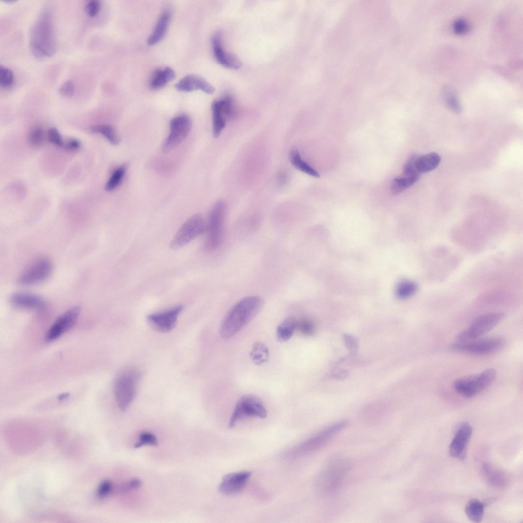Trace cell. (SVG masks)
Here are the masks:
<instances>
[{"instance_id":"cell-8","label":"cell","mask_w":523,"mask_h":523,"mask_svg":"<svg viewBox=\"0 0 523 523\" xmlns=\"http://www.w3.org/2000/svg\"><path fill=\"white\" fill-rule=\"evenodd\" d=\"M505 344L506 341L504 339L492 337L466 341L457 340L450 345L449 348L456 351L483 355L498 351L502 349Z\"/></svg>"},{"instance_id":"cell-23","label":"cell","mask_w":523,"mask_h":523,"mask_svg":"<svg viewBox=\"0 0 523 523\" xmlns=\"http://www.w3.org/2000/svg\"><path fill=\"white\" fill-rule=\"evenodd\" d=\"M212 113V133L218 137L226 126L227 118L222 109L220 100H215L211 104Z\"/></svg>"},{"instance_id":"cell-12","label":"cell","mask_w":523,"mask_h":523,"mask_svg":"<svg viewBox=\"0 0 523 523\" xmlns=\"http://www.w3.org/2000/svg\"><path fill=\"white\" fill-rule=\"evenodd\" d=\"M170 125L169 134L162 144L164 153L172 151L186 137L191 129L192 121L188 115L181 114L173 118Z\"/></svg>"},{"instance_id":"cell-37","label":"cell","mask_w":523,"mask_h":523,"mask_svg":"<svg viewBox=\"0 0 523 523\" xmlns=\"http://www.w3.org/2000/svg\"><path fill=\"white\" fill-rule=\"evenodd\" d=\"M44 138V132L42 128L37 127L30 132L29 141L31 145L37 147L42 144Z\"/></svg>"},{"instance_id":"cell-49","label":"cell","mask_w":523,"mask_h":523,"mask_svg":"<svg viewBox=\"0 0 523 523\" xmlns=\"http://www.w3.org/2000/svg\"><path fill=\"white\" fill-rule=\"evenodd\" d=\"M68 395L66 394V393L62 394L61 395H60V396L59 397V399H60L61 400L64 399L65 398H67L68 397Z\"/></svg>"},{"instance_id":"cell-14","label":"cell","mask_w":523,"mask_h":523,"mask_svg":"<svg viewBox=\"0 0 523 523\" xmlns=\"http://www.w3.org/2000/svg\"><path fill=\"white\" fill-rule=\"evenodd\" d=\"M80 310V307L74 306L59 316L47 331L45 340L55 341L73 327L78 320Z\"/></svg>"},{"instance_id":"cell-22","label":"cell","mask_w":523,"mask_h":523,"mask_svg":"<svg viewBox=\"0 0 523 523\" xmlns=\"http://www.w3.org/2000/svg\"><path fill=\"white\" fill-rule=\"evenodd\" d=\"M441 160L440 156L435 152L417 156L415 160L416 170L419 174L429 172L438 167Z\"/></svg>"},{"instance_id":"cell-6","label":"cell","mask_w":523,"mask_h":523,"mask_svg":"<svg viewBox=\"0 0 523 523\" xmlns=\"http://www.w3.org/2000/svg\"><path fill=\"white\" fill-rule=\"evenodd\" d=\"M496 373L493 369H488L477 374L462 377L453 383V388L458 394L467 398L472 397L490 386Z\"/></svg>"},{"instance_id":"cell-45","label":"cell","mask_w":523,"mask_h":523,"mask_svg":"<svg viewBox=\"0 0 523 523\" xmlns=\"http://www.w3.org/2000/svg\"><path fill=\"white\" fill-rule=\"evenodd\" d=\"M81 147V143L79 140L75 138L68 139L64 144V148L68 151H75L79 149Z\"/></svg>"},{"instance_id":"cell-1","label":"cell","mask_w":523,"mask_h":523,"mask_svg":"<svg viewBox=\"0 0 523 523\" xmlns=\"http://www.w3.org/2000/svg\"><path fill=\"white\" fill-rule=\"evenodd\" d=\"M263 305L258 296H247L239 300L227 313L220 328L222 338H231L251 321L259 312Z\"/></svg>"},{"instance_id":"cell-47","label":"cell","mask_w":523,"mask_h":523,"mask_svg":"<svg viewBox=\"0 0 523 523\" xmlns=\"http://www.w3.org/2000/svg\"><path fill=\"white\" fill-rule=\"evenodd\" d=\"M344 341L348 349L352 352H355L358 345L355 339L350 335H345Z\"/></svg>"},{"instance_id":"cell-9","label":"cell","mask_w":523,"mask_h":523,"mask_svg":"<svg viewBox=\"0 0 523 523\" xmlns=\"http://www.w3.org/2000/svg\"><path fill=\"white\" fill-rule=\"evenodd\" d=\"M267 415V409L259 398L251 394L245 395L237 402L229 420L228 427L233 428L239 421L246 418H264Z\"/></svg>"},{"instance_id":"cell-28","label":"cell","mask_w":523,"mask_h":523,"mask_svg":"<svg viewBox=\"0 0 523 523\" xmlns=\"http://www.w3.org/2000/svg\"><path fill=\"white\" fill-rule=\"evenodd\" d=\"M289 157L291 162L297 169L314 177L318 178L320 176L317 171L301 158L297 150H292L290 152Z\"/></svg>"},{"instance_id":"cell-19","label":"cell","mask_w":523,"mask_h":523,"mask_svg":"<svg viewBox=\"0 0 523 523\" xmlns=\"http://www.w3.org/2000/svg\"><path fill=\"white\" fill-rule=\"evenodd\" d=\"M175 87L177 90L182 92H191L199 89L207 94H211L215 91L213 86L205 79L194 74L184 77L175 84Z\"/></svg>"},{"instance_id":"cell-43","label":"cell","mask_w":523,"mask_h":523,"mask_svg":"<svg viewBox=\"0 0 523 523\" xmlns=\"http://www.w3.org/2000/svg\"><path fill=\"white\" fill-rule=\"evenodd\" d=\"M446 93V100L449 108L455 112H460L461 111V106L457 98L451 92L448 91Z\"/></svg>"},{"instance_id":"cell-48","label":"cell","mask_w":523,"mask_h":523,"mask_svg":"<svg viewBox=\"0 0 523 523\" xmlns=\"http://www.w3.org/2000/svg\"><path fill=\"white\" fill-rule=\"evenodd\" d=\"M286 179L287 175H286V173L282 172L279 173L278 176V180L281 184H282L283 183H284L286 182Z\"/></svg>"},{"instance_id":"cell-25","label":"cell","mask_w":523,"mask_h":523,"mask_svg":"<svg viewBox=\"0 0 523 523\" xmlns=\"http://www.w3.org/2000/svg\"><path fill=\"white\" fill-rule=\"evenodd\" d=\"M175 77L174 70L170 67L157 69L151 79L150 86L153 89L160 88Z\"/></svg>"},{"instance_id":"cell-38","label":"cell","mask_w":523,"mask_h":523,"mask_svg":"<svg viewBox=\"0 0 523 523\" xmlns=\"http://www.w3.org/2000/svg\"><path fill=\"white\" fill-rule=\"evenodd\" d=\"M417 156L412 155L403 167V176L419 179L420 174L417 172L415 166V160Z\"/></svg>"},{"instance_id":"cell-29","label":"cell","mask_w":523,"mask_h":523,"mask_svg":"<svg viewBox=\"0 0 523 523\" xmlns=\"http://www.w3.org/2000/svg\"><path fill=\"white\" fill-rule=\"evenodd\" d=\"M269 355V349L263 343L256 342L253 344L250 352V357L254 364L259 365L266 362Z\"/></svg>"},{"instance_id":"cell-27","label":"cell","mask_w":523,"mask_h":523,"mask_svg":"<svg viewBox=\"0 0 523 523\" xmlns=\"http://www.w3.org/2000/svg\"><path fill=\"white\" fill-rule=\"evenodd\" d=\"M465 512L469 520L473 522H480L483 517L484 505L479 500L472 499L467 504Z\"/></svg>"},{"instance_id":"cell-2","label":"cell","mask_w":523,"mask_h":523,"mask_svg":"<svg viewBox=\"0 0 523 523\" xmlns=\"http://www.w3.org/2000/svg\"><path fill=\"white\" fill-rule=\"evenodd\" d=\"M30 46L34 56L38 58L50 57L56 53V44L52 13L48 8L40 13L33 26Z\"/></svg>"},{"instance_id":"cell-4","label":"cell","mask_w":523,"mask_h":523,"mask_svg":"<svg viewBox=\"0 0 523 523\" xmlns=\"http://www.w3.org/2000/svg\"><path fill=\"white\" fill-rule=\"evenodd\" d=\"M348 425L346 421L332 423L314 436L288 449L284 453L287 459H295L311 454L324 446L335 435Z\"/></svg>"},{"instance_id":"cell-50","label":"cell","mask_w":523,"mask_h":523,"mask_svg":"<svg viewBox=\"0 0 523 523\" xmlns=\"http://www.w3.org/2000/svg\"><path fill=\"white\" fill-rule=\"evenodd\" d=\"M15 2H16L15 1H5L4 2H7L8 3H14Z\"/></svg>"},{"instance_id":"cell-5","label":"cell","mask_w":523,"mask_h":523,"mask_svg":"<svg viewBox=\"0 0 523 523\" xmlns=\"http://www.w3.org/2000/svg\"><path fill=\"white\" fill-rule=\"evenodd\" d=\"M140 373L136 369L129 368L122 371L116 377L114 394L120 409L126 411L135 397Z\"/></svg>"},{"instance_id":"cell-7","label":"cell","mask_w":523,"mask_h":523,"mask_svg":"<svg viewBox=\"0 0 523 523\" xmlns=\"http://www.w3.org/2000/svg\"><path fill=\"white\" fill-rule=\"evenodd\" d=\"M226 212V206L222 201L216 202L211 208L206 224L207 234L204 244L206 251L214 250L221 245Z\"/></svg>"},{"instance_id":"cell-3","label":"cell","mask_w":523,"mask_h":523,"mask_svg":"<svg viewBox=\"0 0 523 523\" xmlns=\"http://www.w3.org/2000/svg\"><path fill=\"white\" fill-rule=\"evenodd\" d=\"M352 462L343 456L330 459L322 470L318 480L320 490L325 494L336 491L351 469Z\"/></svg>"},{"instance_id":"cell-36","label":"cell","mask_w":523,"mask_h":523,"mask_svg":"<svg viewBox=\"0 0 523 523\" xmlns=\"http://www.w3.org/2000/svg\"><path fill=\"white\" fill-rule=\"evenodd\" d=\"M297 329L302 335L311 336L315 331L314 322L308 318H302L297 321Z\"/></svg>"},{"instance_id":"cell-15","label":"cell","mask_w":523,"mask_h":523,"mask_svg":"<svg viewBox=\"0 0 523 523\" xmlns=\"http://www.w3.org/2000/svg\"><path fill=\"white\" fill-rule=\"evenodd\" d=\"M182 310V305H177L164 312L150 314L147 320L154 329L161 332H168L174 328Z\"/></svg>"},{"instance_id":"cell-34","label":"cell","mask_w":523,"mask_h":523,"mask_svg":"<svg viewBox=\"0 0 523 523\" xmlns=\"http://www.w3.org/2000/svg\"><path fill=\"white\" fill-rule=\"evenodd\" d=\"M14 83V76L13 72L9 68L0 66V86L7 89L11 87Z\"/></svg>"},{"instance_id":"cell-21","label":"cell","mask_w":523,"mask_h":523,"mask_svg":"<svg viewBox=\"0 0 523 523\" xmlns=\"http://www.w3.org/2000/svg\"><path fill=\"white\" fill-rule=\"evenodd\" d=\"M171 17V12L169 9H164L161 12L153 32L147 39L148 45H154L162 39L168 28Z\"/></svg>"},{"instance_id":"cell-16","label":"cell","mask_w":523,"mask_h":523,"mask_svg":"<svg viewBox=\"0 0 523 523\" xmlns=\"http://www.w3.org/2000/svg\"><path fill=\"white\" fill-rule=\"evenodd\" d=\"M251 474L249 471H242L226 474L219 486V492L226 495L239 494L245 488Z\"/></svg>"},{"instance_id":"cell-33","label":"cell","mask_w":523,"mask_h":523,"mask_svg":"<svg viewBox=\"0 0 523 523\" xmlns=\"http://www.w3.org/2000/svg\"><path fill=\"white\" fill-rule=\"evenodd\" d=\"M417 289L418 286L415 282L405 280L398 284L396 290V294L398 298L406 299L414 294Z\"/></svg>"},{"instance_id":"cell-40","label":"cell","mask_w":523,"mask_h":523,"mask_svg":"<svg viewBox=\"0 0 523 523\" xmlns=\"http://www.w3.org/2000/svg\"><path fill=\"white\" fill-rule=\"evenodd\" d=\"M112 490V485L111 482L108 480L102 481L99 484L97 495L100 498H104L107 497Z\"/></svg>"},{"instance_id":"cell-46","label":"cell","mask_w":523,"mask_h":523,"mask_svg":"<svg viewBox=\"0 0 523 523\" xmlns=\"http://www.w3.org/2000/svg\"><path fill=\"white\" fill-rule=\"evenodd\" d=\"M468 28V25L465 20L457 19L454 24V29L458 33H464Z\"/></svg>"},{"instance_id":"cell-17","label":"cell","mask_w":523,"mask_h":523,"mask_svg":"<svg viewBox=\"0 0 523 523\" xmlns=\"http://www.w3.org/2000/svg\"><path fill=\"white\" fill-rule=\"evenodd\" d=\"M472 432L471 425L467 422H464L459 426L449 445V453L452 457L461 459L464 458Z\"/></svg>"},{"instance_id":"cell-32","label":"cell","mask_w":523,"mask_h":523,"mask_svg":"<svg viewBox=\"0 0 523 523\" xmlns=\"http://www.w3.org/2000/svg\"><path fill=\"white\" fill-rule=\"evenodd\" d=\"M92 132L103 135L111 144L116 145L119 138L114 128L109 125H99L91 128Z\"/></svg>"},{"instance_id":"cell-10","label":"cell","mask_w":523,"mask_h":523,"mask_svg":"<svg viewBox=\"0 0 523 523\" xmlns=\"http://www.w3.org/2000/svg\"><path fill=\"white\" fill-rule=\"evenodd\" d=\"M504 314L493 312L485 314L476 318L466 328L457 335L459 341L477 339L494 328L503 319Z\"/></svg>"},{"instance_id":"cell-41","label":"cell","mask_w":523,"mask_h":523,"mask_svg":"<svg viewBox=\"0 0 523 523\" xmlns=\"http://www.w3.org/2000/svg\"><path fill=\"white\" fill-rule=\"evenodd\" d=\"M47 138L49 141L53 144L58 147H63L64 142L60 133L55 128H51L49 130Z\"/></svg>"},{"instance_id":"cell-18","label":"cell","mask_w":523,"mask_h":523,"mask_svg":"<svg viewBox=\"0 0 523 523\" xmlns=\"http://www.w3.org/2000/svg\"><path fill=\"white\" fill-rule=\"evenodd\" d=\"M212 51L216 60L222 66L230 69H239L242 63L233 54L224 51L222 44L221 35L216 33L211 39Z\"/></svg>"},{"instance_id":"cell-42","label":"cell","mask_w":523,"mask_h":523,"mask_svg":"<svg viewBox=\"0 0 523 523\" xmlns=\"http://www.w3.org/2000/svg\"><path fill=\"white\" fill-rule=\"evenodd\" d=\"M75 92V85L71 80L65 81L59 89V94L65 97L73 96Z\"/></svg>"},{"instance_id":"cell-20","label":"cell","mask_w":523,"mask_h":523,"mask_svg":"<svg viewBox=\"0 0 523 523\" xmlns=\"http://www.w3.org/2000/svg\"><path fill=\"white\" fill-rule=\"evenodd\" d=\"M10 302L16 307L25 309L38 310L45 306V301L41 297L27 293L13 294L10 297Z\"/></svg>"},{"instance_id":"cell-39","label":"cell","mask_w":523,"mask_h":523,"mask_svg":"<svg viewBox=\"0 0 523 523\" xmlns=\"http://www.w3.org/2000/svg\"><path fill=\"white\" fill-rule=\"evenodd\" d=\"M101 8V2L99 0H90L86 2L84 9L86 14L90 17H96Z\"/></svg>"},{"instance_id":"cell-13","label":"cell","mask_w":523,"mask_h":523,"mask_svg":"<svg viewBox=\"0 0 523 523\" xmlns=\"http://www.w3.org/2000/svg\"><path fill=\"white\" fill-rule=\"evenodd\" d=\"M53 270L51 262L46 258L37 260L19 277L18 283L21 286H31L47 279Z\"/></svg>"},{"instance_id":"cell-31","label":"cell","mask_w":523,"mask_h":523,"mask_svg":"<svg viewBox=\"0 0 523 523\" xmlns=\"http://www.w3.org/2000/svg\"><path fill=\"white\" fill-rule=\"evenodd\" d=\"M127 167V164H124L120 166L113 171L105 185V188L106 191H112L120 184L125 175Z\"/></svg>"},{"instance_id":"cell-26","label":"cell","mask_w":523,"mask_h":523,"mask_svg":"<svg viewBox=\"0 0 523 523\" xmlns=\"http://www.w3.org/2000/svg\"><path fill=\"white\" fill-rule=\"evenodd\" d=\"M297 320L293 317L285 318L277 326L276 337L281 342L288 341L297 329Z\"/></svg>"},{"instance_id":"cell-35","label":"cell","mask_w":523,"mask_h":523,"mask_svg":"<svg viewBox=\"0 0 523 523\" xmlns=\"http://www.w3.org/2000/svg\"><path fill=\"white\" fill-rule=\"evenodd\" d=\"M158 441L156 436L149 432H141L139 436L138 441L134 444V447L138 448L145 445L157 446Z\"/></svg>"},{"instance_id":"cell-30","label":"cell","mask_w":523,"mask_h":523,"mask_svg":"<svg viewBox=\"0 0 523 523\" xmlns=\"http://www.w3.org/2000/svg\"><path fill=\"white\" fill-rule=\"evenodd\" d=\"M418 179L403 176L394 178L391 185V191L393 195L398 194L414 184Z\"/></svg>"},{"instance_id":"cell-11","label":"cell","mask_w":523,"mask_h":523,"mask_svg":"<svg viewBox=\"0 0 523 523\" xmlns=\"http://www.w3.org/2000/svg\"><path fill=\"white\" fill-rule=\"evenodd\" d=\"M206 230V224L200 215L193 216L180 227L170 243L172 249L181 248Z\"/></svg>"},{"instance_id":"cell-24","label":"cell","mask_w":523,"mask_h":523,"mask_svg":"<svg viewBox=\"0 0 523 523\" xmlns=\"http://www.w3.org/2000/svg\"><path fill=\"white\" fill-rule=\"evenodd\" d=\"M482 470L484 477L491 486L499 488L506 486V477L497 469L489 464H485L483 465Z\"/></svg>"},{"instance_id":"cell-44","label":"cell","mask_w":523,"mask_h":523,"mask_svg":"<svg viewBox=\"0 0 523 523\" xmlns=\"http://www.w3.org/2000/svg\"><path fill=\"white\" fill-rule=\"evenodd\" d=\"M141 481L139 479H131L121 486V490L123 492H127L137 489L141 486Z\"/></svg>"}]
</instances>
